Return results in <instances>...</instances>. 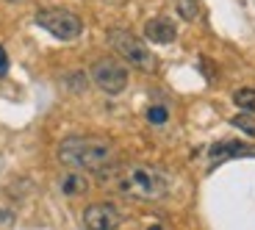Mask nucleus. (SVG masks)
<instances>
[{
    "label": "nucleus",
    "instance_id": "1",
    "mask_svg": "<svg viewBox=\"0 0 255 230\" xmlns=\"http://www.w3.org/2000/svg\"><path fill=\"white\" fill-rule=\"evenodd\" d=\"M56 158L67 169L106 175L117 166V147L106 136H67L58 144Z\"/></svg>",
    "mask_w": 255,
    "mask_h": 230
},
{
    "label": "nucleus",
    "instance_id": "2",
    "mask_svg": "<svg viewBox=\"0 0 255 230\" xmlns=\"http://www.w3.org/2000/svg\"><path fill=\"white\" fill-rule=\"evenodd\" d=\"M117 189L139 203H158L169 194V178L150 164H128L117 172Z\"/></svg>",
    "mask_w": 255,
    "mask_h": 230
},
{
    "label": "nucleus",
    "instance_id": "3",
    "mask_svg": "<svg viewBox=\"0 0 255 230\" xmlns=\"http://www.w3.org/2000/svg\"><path fill=\"white\" fill-rule=\"evenodd\" d=\"M109 45L114 47L117 56L125 58L128 64L136 67V70H144V72L155 70V56L147 50V45L139 36H133V33L125 31V28H111L109 31Z\"/></svg>",
    "mask_w": 255,
    "mask_h": 230
},
{
    "label": "nucleus",
    "instance_id": "4",
    "mask_svg": "<svg viewBox=\"0 0 255 230\" xmlns=\"http://www.w3.org/2000/svg\"><path fill=\"white\" fill-rule=\"evenodd\" d=\"M36 25L45 28L47 33H53L61 42H72V39L81 36L83 22L78 14H72L70 8H42L36 14Z\"/></svg>",
    "mask_w": 255,
    "mask_h": 230
},
{
    "label": "nucleus",
    "instance_id": "5",
    "mask_svg": "<svg viewBox=\"0 0 255 230\" xmlns=\"http://www.w3.org/2000/svg\"><path fill=\"white\" fill-rule=\"evenodd\" d=\"M89 78L100 92H106V95H120V92L128 89L130 72H128V67L122 64V61H117V58H100V61L92 64Z\"/></svg>",
    "mask_w": 255,
    "mask_h": 230
},
{
    "label": "nucleus",
    "instance_id": "6",
    "mask_svg": "<svg viewBox=\"0 0 255 230\" xmlns=\"http://www.w3.org/2000/svg\"><path fill=\"white\" fill-rule=\"evenodd\" d=\"M81 222L86 230H117L122 225V211L114 203H92L83 208Z\"/></svg>",
    "mask_w": 255,
    "mask_h": 230
},
{
    "label": "nucleus",
    "instance_id": "7",
    "mask_svg": "<svg viewBox=\"0 0 255 230\" xmlns=\"http://www.w3.org/2000/svg\"><path fill=\"white\" fill-rule=\"evenodd\" d=\"M178 36V28L169 17H153L144 22V39L155 42V45H172Z\"/></svg>",
    "mask_w": 255,
    "mask_h": 230
},
{
    "label": "nucleus",
    "instance_id": "8",
    "mask_svg": "<svg viewBox=\"0 0 255 230\" xmlns=\"http://www.w3.org/2000/svg\"><path fill=\"white\" fill-rule=\"evenodd\" d=\"M58 192L64 197H83V194L89 192V180L83 178V172L70 169V172L61 175V180H58Z\"/></svg>",
    "mask_w": 255,
    "mask_h": 230
},
{
    "label": "nucleus",
    "instance_id": "9",
    "mask_svg": "<svg viewBox=\"0 0 255 230\" xmlns=\"http://www.w3.org/2000/svg\"><path fill=\"white\" fill-rule=\"evenodd\" d=\"M236 155H250V147L244 144V141H219V144L208 147V161H211V164L236 158Z\"/></svg>",
    "mask_w": 255,
    "mask_h": 230
},
{
    "label": "nucleus",
    "instance_id": "10",
    "mask_svg": "<svg viewBox=\"0 0 255 230\" xmlns=\"http://www.w3.org/2000/svg\"><path fill=\"white\" fill-rule=\"evenodd\" d=\"M233 103H236L242 111H247V114H255V89H250V86L236 89L233 92Z\"/></svg>",
    "mask_w": 255,
    "mask_h": 230
},
{
    "label": "nucleus",
    "instance_id": "11",
    "mask_svg": "<svg viewBox=\"0 0 255 230\" xmlns=\"http://www.w3.org/2000/svg\"><path fill=\"white\" fill-rule=\"evenodd\" d=\"M175 8H178V14L186 19V22H194V19L200 17V3L197 0H175Z\"/></svg>",
    "mask_w": 255,
    "mask_h": 230
},
{
    "label": "nucleus",
    "instance_id": "12",
    "mask_svg": "<svg viewBox=\"0 0 255 230\" xmlns=\"http://www.w3.org/2000/svg\"><path fill=\"white\" fill-rule=\"evenodd\" d=\"M230 125H233V128H239L242 133H247V136H253V139H255V114L242 111V114H236L233 119H230Z\"/></svg>",
    "mask_w": 255,
    "mask_h": 230
},
{
    "label": "nucleus",
    "instance_id": "13",
    "mask_svg": "<svg viewBox=\"0 0 255 230\" xmlns=\"http://www.w3.org/2000/svg\"><path fill=\"white\" fill-rule=\"evenodd\" d=\"M147 119L153 122V125H164V122L169 119V111H166L164 106H153V109L147 111Z\"/></svg>",
    "mask_w": 255,
    "mask_h": 230
},
{
    "label": "nucleus",
    "instance_id": "14",
    "mask_svg": "<svg viewBox=\"0 0 255 230\" xmlns=\"http://www.w3.org/2000/svg\"><path fill=\"white\" fill-rule=\"evenodd\" d=\"M8 70V58H6V50L0 47V72H6Z\"/></svg>",
    "mask_w": 255,
    "mask_h": 230
},
{
    "label": "nucleus",
    "instance_id": "15",
    "mask_svg": "<svg viewBox=\"0 0 255 230\" xmlns=\"http://www.w3.org/2000/svg\"><path fill=\"white\" fill-rule=\"evenodd\" d=\"M14 219H11V214H6V211H0V225H3V228H8V225H11Z\"/></svg>",
    "mask_w": 255,
    "mask_h": 230
},
{
    "label": "nucleus",
    "instance_id": "16",
    "mask_svg": "<svg viewBox=\"0 0 255 230\" xmlns=\"http://www.w3.org/2000/svg\"><path fill=\"white\" fill-rule=\"evenodd\" d=\"M150 230H164V228H161V225H153V228H150Z\"/></svg>",
    "mask_w": 255,
    "mask_h": 230
},
{
    "label": "nucleus",
    "instance_id": "17",
    "mask_svg": "<svg viewBox=\"0 0 255 230\" xmlns=\"http://www.w3.org/2000/svg\"><path fill=\"white\" fill-rule=\"evenodd\" d=\"M6 3H22V0H6Z\"/></svg>",
    "mask_w": 255,
    "mask_h": 230
}]
</instances>
